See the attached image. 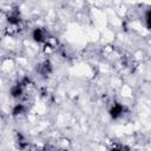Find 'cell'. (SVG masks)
Masks as SVG:
<instances>
[{"label": "cell", "instance_id": "7a4b0ae2", "mask_svg": "<svg viewBox=\"0 0 151 151\" xmlns=\"http://www.w3.org/2000/svg\"><path fill=\"white\" fill-rule=\"evenodd\" d=\"M122 112H123V107H122L120 105H114V106L112 107V110H111V116H112L113 118H117Z\"/></svg>", "mask_w": 151, "mask_h": 151}, {"label": "cell", "instance_id": "277c9868", "mask_svg": "<svg viewBox=\"0 0 151 151\" xmlns=\"http://www.w3.org/2000/svg\"><path fill=\"white\" fill-rule=\"evenodd\" d=\"M21 110H22V106H21V105H18V106H17V107L14 109L13 113H14V114H18L19 112H21Z\"/></svg>", "mask_w": 151, "mask_h": 151}, {"label": "cell", "instance_id": "6da1fadb", "mask_svg": "<svg viewBox=\"0 0 151 151\" xmlns=\"http://www.w3.org/2000/svg\"><path fill=\"white\" fill-rule=\"evenodd\" d=\"M33 37H34V39H35L37 41H44V40H45V32H44L42 29L38 28V29L34 31Z\"/></svg>", "mask_w": 151, "mask_h": 151}, {"label": "cell", "instance_id": "3957f363", "mask_svg": "<svg viewBox=\"0 0 151 151\" xmlns=\"http://www.w3.org/2000/svg\"><path fill=\"white\" fill-rule=\"evenodd\" d=\"M146 24H147V27L151 28V11L147 12V14H146Z\"/></svg>", "mask_w": 151, "mask_h": 151}]
</instances>
